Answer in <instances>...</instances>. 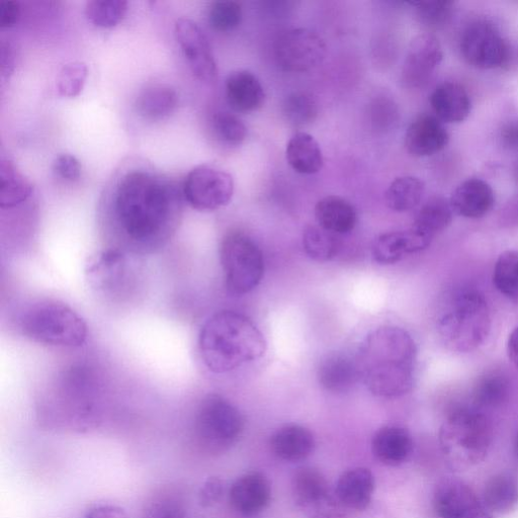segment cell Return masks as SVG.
I'll return each instance as SVG.
<instances>
[{
    "mask_svg": "<svg viewBox=\"0 0 518 518\" xmlns=\"http://www.w3.org/2000/svg\"><path fill=\"white\" fill-rule=\"evenodd\" d=\"M303 246L307 255L318 263H327L336 256L340 248L335 234L320 226H309L303 234Z\"/></svg>",
    "mask_w": 518,
    "mask_h": 518,
    "instance_id": "obj_35",
    "label": "cell"
},
{
    "mask_svg": "<svg viewBox=\"0 0 518 518\" xmlns=\"http://www.w3.org/2000/svg\"><path fill=\"white\" fill-rule=\"evenodd\" d=\"M220 262L227 290L245 295L263 281L265 259L261 249L246 234L228 233L220 246Z\"/></svg>",
    "mask_w": 518,
    "mask_h": 518,
    "instance_id": "obj_7",
    "label": "cell"
},
{
    "mask_svg": "<svg viewBox=\"0 0 518 518\" xmlns=\"http://www.w3.org/2000/svg\"><path fill=\"white\" fill-rule=\"evenodd\" d=\"M234 194L233 178L213 165H199L189 172L184 195L193 209L211 212L227 206Z\"/></svg>",
    "mask_w": 518,
    "mask_h": 518,
    "instance_id": "obj_10",
    "label": "cell"
},
{
    "mask_svg": "<svg viewBox=\"0 0 518 518\" xmlns=\"http://www.w3.org/2000/svg\"><path fill=\"white\" fill-rule=\"evenodd\" d=\"M176 38L194 75L202 81H213L217 76V64L209 40L192 20L180 19L175 27Z\"/></svg>",
    "mask_w": 518,
    "mask_h": 518,
    "instance_id": "obj_14",
    "label": "cell"
},
{
    "mask_svg": "<svg viewBox=\"0 0 518 518\" xmlns=\"http://www.w3.org/2000/svg\"><path fill=\"white\" fill-rule=\"evenodd\" d=\"M416 9L419 21L430 29H442L453 19L455 3L448 0L439 2L411 3Z\"/></svg>",
    "mask_w": 518,
    "mask_h": 518,
    "instance_id": "obj_38",
    "label": "cell"
},
{
    "mask_svg": "<svg viewBox=\"0 0 518 518\" xmlns=\"http://www.w3.org/2000/svg\"><path fill=\"white\" fill-rule=\"evenodd\" d=\"M18 328L27 339L49 347L77 349L88 339V325L68 305L56 300H39L20 313Z\"/></svg>",
    "mask_w": 518,
    "mask_h": 518,
    "instance_id": "obj_5",
    "label": "cell"
},
{
    "mask_svg": "<svg viewBox=\"0 0 518 518\" xmlns=\"http://www.w3.org/2000/svg\"><path fill=\"white\" fill-rule=\"evenodd\" d=\"M433 239L413 227L380 235L373 246L374 261L380 265H394L416 252L426 249Z\"/></svg>",
    "mask_w": 518,
    "mask_h": 518,
    "instance_id": "obj_16",
    "label": "cell"
},
{
    "mask_svg": "<svg viewBox=\"0 0 518 518\" xmlns=\"http://www.w3.org/2000/svg\"><path fill=\"white\" fill-rule=\"evenodd\" d=\"M424 191L425 185L418 178H397L386 191L385 199L387 206L395 212H408L419 205Z\"/></svg>",
    "mask_w": 518,
    "mask_h": 518,
    "instance_id": "obj_32",
    "label": "cell"
},
{
    "mask_svg": "<svg viewBox=\"0 0 518 518\" xmlns=\"http://www.w3.org/2000/svg\"><path fill=\"white\" fill-rule=\"evenodd\" d=\"M500 139L504 148L518 151V121L506 123L500 131Z\"/></svg>",
    "mask_w": 518,
    "mask_h": 518,
    "instance_id": "obj_46",
    "label": "cell"
},
{
    "mask_svg": "<svg viewBox=\"0 0 518 518\" xmlns=\"http://www.w3.org/2000/svg\"><path fill=\"white\" fill-rule=\"evenodd\" d=\"M494 203L495 195L491 186L479 179L463 182L450 199L453 212L468 219L483 218L492 210Z\"/></svg>",
    "mask_w": 518,
    "mask_h": 518,
    "instance_id": "obj_19",
    "label": "cell"
},
{
    "mask_svg": "<svg viewBox=\"0 0 518 518\" xmlns=\"http://www.w3.org/2000/svg\"><path fill=\"white\" fill-rule=\"evenodd\" d=\"M88 77V66L80 61L67 63L62 67L57 78L58 95L63 98L77 97L83 90Z\"/></svg>",
    "mask_w": 518,
    "mask_h": 518,
    "instance_id": "obj_39",
    "label": "cell"
},
{
    "mask_svg": "<svg viewBox=\"0 0 518 518\" xmlns=\"http://www.w3.org/2000/svg\"><path fill=\"white\" fill-rule=\"evenodd\" d=\"M225 90L227 102L235 112H255L265 104L266 93L263 84L247 70H237L229 74Z\"/></svg>",
    "mask_w": 518,
    "mask_h": 518,
    "instance_id": "obj_18",
    "label": "cell"
},
{
    "mask_svg": "<svg viewBox=\"0 0 518 518\" xmlns=\"http://www.w3.org/2000/svg\"><path fill=\"white\" fill-rule=\"evenodd\" d=\"M142 518H188L184 507L172 500H160L153 503Z\"/></svg>",
    "mask_w": 518,
    "mask_h": 518,
    "instance_id": "obj_43",
    "label": "cell"
},
{
    "mask_svg": "<svg viewBox=\"0 0 518 518\" xmlns=\"http://www.w3.org/2000/svg\"><path fill=\"white\" fill-rule=\"evenodd\" d=\"M334 490L348 509L365 510L373 498L375 477L367 468L351 469L339 477Z\"/></svg>",
    "mask_w": 518,
    "mask_h": 518,
    "instance_id": "obj_23",
    "label": "cell"
},
{
    "mask_svg": "<svg viewBox=\"0 0 518 518\" xmlns=\"http://www.w3.org/2000/svg\"><path fill=\"white\" fill-rule=\"evenodd\" d=\"M224 493V484L218 477H210L203 484L199 493V502L203 507L218 503Z\"/></svg>",
    "mask_w": 518,
    "mask_h": 518,
    "instance_id": "obj_44",
    "label": "cell"
},
{
    "mask_svg": "<svg viewBox=\"0 0 518 518\" xmlns=\"http://www.w3.org/2000/svg\"><path fill=\"white\" fill-rule=\"evenodd\" d=\"M33 193L31 182L16 168L13 162L0 164V207L11 209L26 202Z\"/></svg>",
    "mask_w": 518,
    "mask_h": 518,
    "instance_id": "obj_30",
    "label": "cell"
},
{
    "mask_svg": "<svg viewBox=\"0 0 518 518\" xmlns=\"http://www.w3.org/2000/svg\"><path fill=\"white\" fill-rule=\"evenodd\" d=\"M84 518H128V515L121 507L104 505L92 509Z\"/></svg>",
    "mask_w": 518,
    "mask_h": 518,
    "instance_id": "obj_47",
    "label": "cell"
},
{
    "mask_svg": "<svg viewBox=\"0 0 518 518\" xmlns=\"http://www.w3.org/2000/svg\"><path fill=\"white\" fill-rule=\"evenodd\" d=\"M429 101L436 117L443 123H462L471 113L470 96L457 82H444L437 86Z\"/></svg>",
    "mask_w": 518,
    "mask_h": 518,
    "instance_id": "obj_20",
    "label": "cell"
},
{
    "mask_svg": "<svg viewBox=\"0 0 518 518\" xmlns=\"http://www.w3.org/2000/svg\"><path fill=\"white\" fill-rule=\"evenodd\" d=\"M318 226L333 234H347L354 230L358 222L356 208L338 196H328L315 207Z\"/></svg>",
    "mask_w": 518,
    "mask_h": 518,
    "instance_id": "obj_25",
    "label": "cell"
},
{
    "mask_svg": "<svg viewBox=\"0 0 518 518\" xmlns=\"http://www.w3.org/2000/svg\"><path fill=\"white\" fill-rule=\"evenodd\" d=\"M287 161L301 175H315L323 167L322 150L315 138L305 132L292 136L286 149Z\"/></svg>",
    "mask_w": 518,
    "mask_h": 518,
    "instance_id": "obj_26",
    "label": "cell"
},
{
    "mask_svg": "<svg viewBox=\"0 0 518 518\" xmlns=\"http://www.w3.org/2000/svg\"><path fill=\"white\" fill-rule=\"evenodd\" d=\"M21 16V9L16 2H5L0 8V26L10 28L16 25Z\"/></svg>",
    "mask_w": 518,
    "mask_h": 518,
    "instance_id": "obj_45",
    "label": "cell"
},
{
    "mask_svg": "<svg viewBox=\"0 0 518 518\" xmlns=\"http://www.w3.org/2000/svg\"><path fill=\"white\" fill-rule=\"evenodd\" d=\"M493 284L505 298L518 304V251L502 252L495 264Z\"/></svg>",
    "mask_w": 518,
    "mask_h": 518,
    "instance_id": "obj_34",
    "label": "cell"
},
{
    "mask_svg": "<svg viewBox=\"0 0 518 518\" xmlns=\"http://www.w3.org/2000/svg\"><path fill=\"white\" fill-rule=\"evenodd\" d=\"M327 47L315 32L297 28L284 32L275 43L278 65L287 72H307L318 67L325 59Z\"/></svg>",
    "mask_w": 518,
    "mask_h": 518,
    "instance_id": "obj_11",
    "label": "cell"
},
{
    "mask_svg": "<svg viewBox=\"0 0 518 518\" xmlns=\"http://www.w3.org/2000/svg\"><path fill=\"white\" fill-rule=\"evenodd\" d=\"M434 505L440 518H493L476 491L456 478L445 479L438 484Z\"/></svg>",
    "mask_w": 518,
    "mask_h": 518,
    "instance_id": "obj_12",
    "label": "cell"
},
{
    "mask_svg": "<svg viewBox=\"0 0 518 518\" xmlns=\"http://www.w3.org/2000/svg\"><path fill=\"white\" fill-rule=\"evenodd\" d=\"M507 213L508 215H510V217H514L515 219L518 218V199L511 203L507 210Z\"/></svg>",
    "mask_w": 518,
    "mask_h": 518,
    "instance_id": "obj_49",
    "label": "cell"
},
{
    "mask_svg": "<svg viewBox=\"0 0 518 518\" xmlns=\"http://www.w3.org/2000/svg\"><path fill=\"white\" fill-rule=\"evenodd\" d=\"M213 128L218 138L231 146L240 145L247 137L245 124L228 112H219L213 117Z\"/></svg>",
    "mask_w": 518,
    "mask_h": 518,
    "instance_id": "obj_40",
    "label": "cell"
},
{
    "mask_svg": "<svg viewBox=\"0 0 518 518\" xmlns=\"http://www.w3.org/2000/svg\"><path fill=\"white\" fill-rule=\"evenodd\" d=\"M417 347L404 329L381 327L370 333L357 358L361 379L377 397L397 398L415 383Z\"/></svg>",
    "mask_w": 518,
    "mask_h": 518,
    "instance_id": "obj_2",
    "label": "cell"
},
{
    "mask_svg": "<svg viewBox=\"0 0 518 518\" xmlns=\"http://www.w3.org/2000/svg\"><path fill=\"white\" fill-rule=\"evenodd\" d=\"M128 11L124 0H92L85 6V16L95 26L112 28L117 26Z\"/></svg>",
    "mask_w": 518,
    "mask_h": 518,
    "instance_id": "obj_36",
    "label": "cell"
},
{
    "mask_svg": "<svg viewBox=\"0 0 518 518\" xmlns=\"http://www.w3.org/2000/svg\"><path fill=\"white\" fill-rule=\"evenodd\" d=\"M244 419L240 411L224 397L212 394L199 405L195 429L203 448L220 454L232 447L240 438Z\"/></svg>",
    "mask_w": 518,
    "mask_h": 518,
    "instance_id": "obj_8",
    "label": "cell"
},
{
    "mask_svg": "<svg viewBox=\"0 0 518 518\" xmlns=\"http://www.w3.org/2000/svg\"><path fill=\"white\" fill-rule=\"evenodd\" d=\"M372 451L375 458L383 465L400 466L412 454L413 440L406 428L387 425L380 428L375 434Z\"/></svg>",
    "mask_w": 518,
    "mask_h": 518,
    "instance_id": "obj_21",
    "label": "cell"
},
{
    "mask_svg": "<svg viewBox=\"0 0 518 518\" xmlns=\"http://www.w3.org/2000/svg\"><path fill=\"white\" fill-rule=\"evenodd\" d=\"M272 489L267 477L261 473H249L232 485L229 498L232 507L242 515L252 516L262 512L271 501Z\"/></svg>",
    "mask_w": 518,
    "mask_h": 518,
    "instance_id": "obj_17",
    "label": "cell"
},
{
    "mask_svg": "<svg viewBox=\"0 0 518 518\" xmlns=\"http://www.w3.org/2000/svg\"><path fill=\"white\" fill-rule=\"evenodd\" d=\"M492 425L477 408L460 407L452 411L440 430V445L450 466L472 468L487 457L492 444Z\"/></svg>",
    "mask_w": 518,
    "mask_h": 518,
    "instance_id": "obj_6",
    "label": "cell"
},
{
    "mask_svg": "<svg viewBox=\"0 0 518 518\" xmlns=\"http://www.w3.org/2000/svg\"><path fill=\"white\" fill-rule=\"evenodd\" d=\"M515 453L518 457V433H517L516 440H515Z\"/></svg>",
    "mask_w": 518,
    "mask_h": 518,
    "instance_id": "obj_50",
    "label": "cell"
},
{
    "mask_svg": "<svg viewBox=\"0 0 518 518\" xmlns=\"http://www.w3.org/2000/svg\"><path fill=\"white\" fill-rule=\"evenodd\" d=\"M333 490L325 476L317 469L303 467L296 471L292 480V494L295 503L307 512Z\"/></svg>",
    "mask_w": 518,
    "mask_h": 518,
    "instance_id": "obj_28",
    "label": "cell"
},
{
    "mask_svg": "<svg viewBox=\"0 0 518 518\" xmlns=\"http://www.w3.org/2000/svg\"><path fill=\"white\" fill-rule=\"evenodd\" d=\"M267 347L264 334L251 319L229 310L210 316L198 338L203 364L210 372L219 375L262 359Z\"/></svg>",
    "mask_w": 518,
    "mask_h": 518,
    "instance_id": "obj_3",
    "label": "cell"
},
{
    "mask_svg": "<svg viewBox=\"0 0 518 518\" xmlns=\"http://www.w3.org/2000/svg\"><path fill=\"white\" fill-rule=\"evenodd\" d=\"M317 378L326 391L341 394L351 391L361 380V375L357 360L342 354H331L320 363Z\"/></svg>",
    "mask_w": 518,
    "mask_h": 518,
    "instance_id": "obj_22",
    "label": "cell"
},
{
    "mask_svg": "<svg viewBox=\"0 0 518 518\" xmlns=\"http://www.w3.org/2000/svg\"><path fill=\"white\" fill-rule=\"evenodd\" d=\"M242 8L236 2H216L209 11V22L219 32H230L242 21Z\"/></svg>",
    "mask_w": 518,
    "mask_h": 518,
    "instance_id": "obj_41",
    "label": "cell"
},
{
    "mask_svg": "<svg viewBox=\"0 0 518 518\" xmlns=\"http://www.w3.org/2000/svg\"><path fill=\"white\" fill-rule=\"evenodd\" d=\"M507 355L510 362L518 370V326L509 335L507 341Z\"/></svg>",
    "mask_w": 518,
    "mask_h": 518,
    "instance_id": "obj_48",
    "label": "cell"
},
{
    "mask_svg": "<svg viewBox=\"0 0 518 518\" xmlns=\"http://www.w3.org/2000/svg\"><path fill=\"white\" fill-rule=\"evenodd\" d=\"M114 218L121 243L117 250L147 255L157 252L175 234L178 208L160 180L145 171H132L116 191Z\"/></svg>",
    "mask_w": 518,
    "mask_h": 518,
    "instance_id": "obj_1",
    "label": "cell"
},
{
    "mask_svg": "<svg viewBox=\"0 0 518 518\" xmlns=\"http://www.w3.org/2000/svg\"><path fill=\"white\" fill-rule=\"evenodd\" d=\"M179 105L178 93L165 84L148 86L137 98L138 113L150 121H160L168 118L177 110Z\"/></svg>",
    "mask_w": 518,
    "mask_h": 518,
    "instance_id": "obj_27",
    "label": "cell"
},
{
    "mask_svg": "<svg viewBox=\"0 0 518 518\" xmlns=\"http://www.w3.org/2000/svg\"><path fill=\"white\" fill-rule=\"evenodd\" d=\"M271 448L279 459L298 462L313 453L315 439L308 428L299 424H288L276 431L271 441Z\"/></svg>",
    "mask_w": 518,
    "mask_h": 518,
    "instance_id": "obj_24",
    "label": "cell"
},
{
    "mask_svg": "<svg viewBox=\"0 0 518 518\" xmlns=\"http://www.w3.org/2000/svg\"><path fill=\"white\" fill-rule=\"evenodd\" d=\"M444 58L439 39L431 34L416 36L409 45L402 68V82L409 89H421L431 77Z\"/></svg>",
    "mask_w": 518,
    "mask_h": 518,
    "instance_id": "obj_13",
    "label": "cell"
},
{
    "mask_svg": "<svg viewBox=\"0 0 518 518\" xmlns=\"http://www.w3.org/2000/svg\"><path fill=\"white\" fill-rule=\"evenodd\" d=\"M53 170L59 178L67 182H76L81 176V164L70 154L58 155L53 162Z\"/></svg>",
    "mask_w": 518,
    "mask_h": 518,
    "instance_id": "obj_42",
    "label": "cell"
},
{
    "mask_svg": "<svg viewBox=\"0 0 518 518\" xmlns=\"http://www.w3.org/2000/svg\"><path fill=\"white\" fill-rule=\"evenodd\" d=\"M509 393L510 383L507 377L499 371H492L477 380L473 399L480 408H494L501 406L508 399Z\"/></svg>",
    "mask_w": 518,
    "mask_h": 518,
    "instance_id": "obj_33",
    "label": "cell"
},
{
    "mask_svg": "<svg viewBox=\"0 0 518 518\" xmlns=\"http://www.w3.org/2000/svg\"><path fill=\"white\" fill-rule=\"evenodd\" d=\"M490 308L484 295L464 288L445 301L438 319V330L446 347L457 354L476 351L491 330Z\"/></svg>",
    "mask_w": 518,
    "mask_h": 518,
    "instance_id": "obj_4",
    "label": "cell"
},
{
    "mask_svg": "<svg viewBox=\"0 0 518 518\" xmlns=\"http://www.w3.org/2000/svg\"><path fill=\"white\" fill-rule=\"evenodd\" d=\"M283 112L286 120L295 127H304L313 123L318 116L315 99L304 92L291 94L284 103Z\"/></svg>",
    "mask_w": 518,
    "mask_h": 518,
    "instance_id": "obj_37",
    "label": "cell"
},
{
    "mask_svg": "<svg viewBox=\"0 0 518 518\" xmlns=\"http://www.w3.org/2000/svg\"><path fill=\"white\" fill-rule=\"evenodd\" d=\"M450 135L436 116L420 115L408 127L405 146L414 157H427L444 150Z\"/></svg>",
    "mask_w": 518,
    "mask_h": 518,
    "instance_id": "obj_15",
    "label": "cell"
},
{
    "mask_svg": "<svg viewBox=\"0 0 518 518\" xmlns=\"http://www.w3.org/2000/svg\"><path fill=\"white\" fill-rule=\"evenodd\" d=\"M453 214L450 200L440 196L431 197L419 209L412 227L434 239L450 226Z\"/></svg>",
    "mask_w": 518,
    "mask_h": 518,
    "instance_id": "obj_29",
    "label": "cell"
},
{
    "mask_svg": "<svg viewBox=\"0 0 518 518\" xmlns=\"http://www.w3.org/2000/svg\"><path fill=\"white\" fill-rule=\"evenodd\" d=\"M483 501L489 510L509 513L518 506V482L509 474H496L484 486Z\"/></svg>",
    "mask_w": 518,
    "mask_h": 518,
    "instance_id": "obj_31",
    "label": "cell"
},
{
    "mask_svg": "<svg viewBox=\"0 0 518 518\" xmlns=\"http://www.w3.org/2000/svg\"><path fill=\"white\" fill-rule=\"evenodd\" d=\"M460 49L465 61L478 69L504 67L510 60V47L491 22L477 20L463 31Z\"/></svg>",
    "mask_w": 518,
    "mask_h": 518,
    "instance_id": "obj_9",
    "label": "cell"
}]
</instances>
